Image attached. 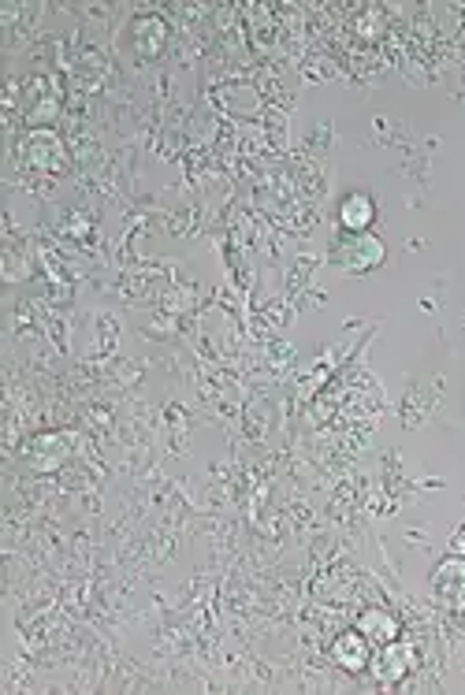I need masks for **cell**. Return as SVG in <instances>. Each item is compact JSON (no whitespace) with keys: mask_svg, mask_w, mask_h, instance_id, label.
I'll list each match as a JSON object with an SVG mask.
<instances>
[{"mask_svg":"<svg viewBox=\"0 0 465 695\" xmlns=\"http://www.w3.org/2000/svg\"><path fill=\"white\" fill-rule=\"evenodd\" d=\"M346 268H354V272H365V268H376V264L384 261V246L376 242V238L365 231V235H350V246H339L335 253Z\"/></svg>","mask_w":465,"mask_h":695,"instance_id":"6da1fadb","label":"cell"},{"mask_svg":"<svg viewBox=\"0 0 465 695\" xmlns=\"http://www.w3.org/2000/svg\"><path fill=\"white\" fill-rule=\"evenodd\" d=\"M369 636L361 629H350V632H343L339 640H335V647H332V655H335V662L346 669V673H361V669L369 666Z\"/></svg>","mask_w":465,"mask_h":695,"instance_id":"7a4b0ae2","label":"cell"},{"mask_svg":"<svg viewBox=\"0 0 465 695\" xmlns=\"http://www.w3.org/2000/svg\"><path fill=\"white\" fill-rule=\"evenodd\" d=\"M376 220V205H372L369 194H346L343 205H339V227L350 231V235H365Z\"/></svg>","mask_w":465,"mask_h":695,"instance_id":"3957f363","label":"cell"},{"mask_svg":"<svg viewBox=\"0 0 465 695\" xmlns=\"http://www.w3.org/2000/svg\"><path fill=\"white\" fill-rule=\"evenodd\" d=\"M413 666V651L406 647V643H387L384 651H380V662H376V669H380V677H387V681H395V677H406Z\"/></svg>","mask_w":465,"mask_h":695,"instance_id":"277c9868","label":"cell"},{"mask_svg":"<svg viewBox=\"0 0 465 695\" xmlns=\"http://www.w3.org/2000/svg\"><path fill=\"white\" fill-rule=\"evenodd\" d=\"M361 632H365L369 640H376V643H391V640H395V632H399V625H395L391 617H384V614H365V621H361Z\"/></svg>","mask_w":465,"mask_h":695,"instance_id":"5b68a950","label":"cell"}]
</instances>
